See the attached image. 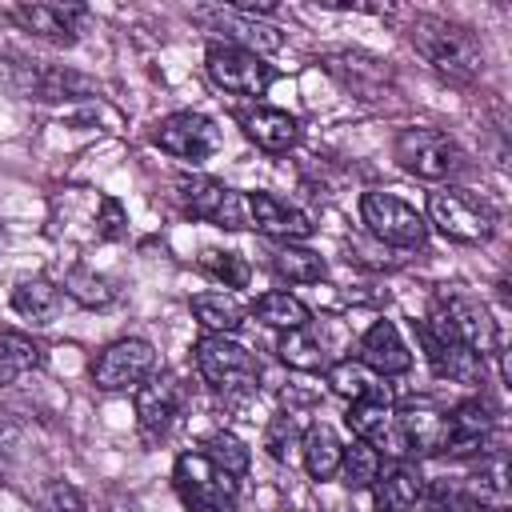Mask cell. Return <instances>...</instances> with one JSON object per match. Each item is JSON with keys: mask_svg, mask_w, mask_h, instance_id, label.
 I'll list each match as a JSON object with an SVG mask.
<instances>
[{"mask_svg": "<svg viewBox=\"0 0 512 512\" xmlns=\"http://www.w3.org/2000/svg\"><path fill=\"white\" fill-rule=\"evenodd\" d=\"M364 368H372L380 380L388 376H404L412 368V352L404 344V336L396 332L392 320H376L364 336H360V356H356Z\"/></svg>", "mask_w": 512, "mask_h": 512, "instance_id": "cell-22", "label": "cell"}, {"mask_svg": "<svg viewBox=\"0 0 512 512\" xmlns=\"http://www.w3.org/2000/svg\"><path fill=\"white\" fill-rule=\"evenodd\" d=\"M4 16L36 36V40H48V44H76L84 20H88V8L84 4H60V0H32V4H8Z\"/></svg>", "mask_w": 512, "mask_h": 512, "instance_id": "cell-14", "label": "cell"}, {"mask_svg": "<svg viewBox=\"0 0 512 512\" xmlns=\"http://www.w3.org/2000/svg\"><path fill=\"white\" fill-rule=\"evenodd\" d=\"M236 124H240V132H244L256 148H264V152H272V156L296 148V140H300V120H296L292 112H284V108H268V104L240 108V112H236Z\"/></svg>", "mask_w": 512, "mask_h": 512, "instance_id": "cell-20", "label": "cell"}, {"mask_svg": "<svg viewBox=\"0 0 512 512\" xmlns=\"http://www.w3.org/2000/svg\"><path fill=\"white\" fill-rule=\"evenodd\" d=\"M184 404V388L168 368H156L140 388H136V428L144 444H160L168 428L176 424Z\"/></svg>", "mask_w": 512, "mask_h": 512, "instance_id": "cell-15", "label": "cell"}, {"mask_svg": "<svg viewBox=\"0 0 512 512\" xmlns=\"http://www.w3.org/2000/svg\"><path fill=\"white\" fill-rule=\"evenodd\" d=\"M44 364V348L24 332H0V384H16Z\"/></svg>", "mask_w": 512, "mask_h": 512, "instance_id": "cell-32", "label": "cell"}, {"mask_svg": "<svg viewBox=\"0 0 512 512\" xmlns=\"http://www.w3.org/2000/svg\"><path fill=\"white\" fill-rule=\"evenodd\" d=\"M408 40L412 48L448 80L456 84H472L484 72V44L476 40L472 28L444 20V16H412L408 24Z\"/></svg>", "mask_w": 512, "mask_h": 512, "instance_id": "cell-1", "label": "cell"}, {"mask_svg": "<svg viewBox=\"0 0 512 512\" xmlns=\"http://www.w3.org/2000/svg\"><path fill=\"white\" fill-rule=\"evenodd\" d=\"M300 452H304V468H308L312 480H332L336 468H340L344 444H340V436L328 424H312L300 436Z\"/></svg>", "mask_w": 512, "mask_h": 512, "instance_id": "cell-30", "label": "cell"}, {"mask_svg": "<svg viewBox=\"0 0 512 512\" xmlns=\"http://www.w3.org/2000/svg\"><path fill=\"white\" fill-rule=\"evenodd\" d=\"M156 372V348L140 336H124V340H112L92 364H88V376L100 392H128V388H140L148 376Z\"/></svg>", "mask_w": 512, "mask_h": 512, "instance_id": "cell-11", "label": "cell"}, {"mask_svg": "<svg viewBox=\"0 0 512 512\" xmlns=\"http://www.w3.org/2000/svg\"><path fill=\"white\" fill-rule=\"evenodd\" d=\"M424 472L420 464L412 460H392V464H380L376 480H372V496H376V508L384 512H408L420 504L424 496Z\"/></svg>", "mask_w": 512, "mask_h": 512, "instance_id": "cell-24", "label": "cell"}, {"mask_svg": "<svg viewBox=\"0 0 512 512\" xmlns=\"http://www.w3.org/2000/svg\"><path fill=\"white\" fill-rule=\"evenodd\" d=\"M192 360H196L200 380L224 400H248L260 392L264 368H260L256 352L232 336H200L192 348Z\"/></svg>", "mask_w": 512, "mask_h": 512, "instance_id": "cell-2", "label": "cell"}, {"mask_svg": "<svg viewBox=\"0 0 512 512\" xmlns=\"http://www.w3.org/2000/svg\"><path fill=\"white\" fill-rule=\"evenodd\" d=\"M464 488H468L480 504H488L492 512H504V508H508V460H504V452L480 456V468L468 476Z\"/></svg>", "mask_w": 512, "mask_h": 512, "instance_id": "cell-31", "label": "cell"}, {"mask_svg": "<svg viewBox=\"0 0 512 512\" xmlns=\"http://www.w3.org/2000/svg\"><path fill=\"white\" fill-rule=\"evenodd\" d=\"M324 72H328L340 88H348L352 96H360V100H380V96L392 92L388 68H384L380 60L364 56V52H328V56H324Z\"/></svg>", "mask_w": 512, "mask_h": 512, "instance_id": "cell-18", "label": "cell"}, {"mask_svg": "<svg viewBox=\"0 0 512 512\" xmlns=\"http://www.w3.org/2000/svg\"><path fill=\"white\" fill-rule=\"evenodd\" d=\"M204 68H208V80L232 96H264L276 80V68L264 64V56L256 52H244L236 44H224V40H212L208 52H204Z\"/></svg>", "mask_w": 512, "mask_h": 512, "instance_id": "cell-9", "label": "cell"}, {"mask_svg": "<svg viewBox=\"0 0 512 512\" xmlns=\"http://www.w3.org/2000/svg\"><path fill=\"white\" fill-rule=\"evenodd\" d=\"M96 232H100L104 240L124 236V208H120L112 196H100V220H96Z\"/></svg>", "mask_w": 512, "mask_h": 512, "instance_id": "cell-41", "label": "cell"}, {"mask_svg": "<svg viewBox=\"0 0 512 512\" xmlns=\"http://www.w3.org/2000/svg\"><path fill=\"white\" fill-rule=\"evenodd\" d=\"M244 200H248V228L264 232V236L276 240V244H300V240H308L312 228H316L296 204H288V200H280V196H272V192H252V196H244Z\"/></svg>", "mask_w": 512, "mask_h": 512, "instance_id": "cell-17", "label": "cell"}, {"mask_svg": "<svg viewBox=\"0 0 512 512\" xmlns=\"http://www.w3.org/2000/svg\"><path fill=\"white\" fill-rule=\"evenodd\" d=\"M420 504H424V512H492V508L480 504L464 484H452V480H432V484H424Z\"/></svg>", "mask_w": 512, "mask_h": 512, "instance_id": "cell-37", "label": "cell"}, {"mask_svg": "<svg viewBox=\"0 0 512 512\" xmlns=\"http://www.w3.org/2000/svg\"><path fill=\"white\" fill-rule=\"evenodd\" d=\"M192 312L204 328V336H232L240 324H244V308L232 292H200L192 296Z\"/></svg>", "mask_w": 512, "mask_h": 512, "instance_id": "cell-28", "label": "cell"}, {"mask_svg": "<svg viewBox=\"0 0 512 512\" xmlns=\"http://www.w3.org/2000/svg\"><path fill=\"white\" fill-rule=\"evenodd\" d=\"M252 316H256L260 324H268V328H280V332L304 328V324L312 320L308 304H304L300 296H292V292H264V296H256V300H252Z\"/></svg>", "mask_w": 512, "mask_h": 512, "instance_id": "cell-33", "label": "cell"}, {"mask_svg": "<svg viewBox=\"0 0 512 512\" xmlns=\"http://www.w3.org/2000/svg\"><path fill=\"white\" fill-rule=\"evenodd\" d=\"M392 156L404 172L420 176V180H452L460 168H464V152L460 144L440 132V128H428V124H416V128H400L396 140H392Z\"/></svg>", "mask_w": 512, "mask_h": 512, "instance_id": "cell-4", "label": "cell"}, {"mask_svg": "<svg viewBox=\"0 0 512 512\" xmlns=\"http://www.w3.org/2000/svg\"><path fill=\"white\" fill-rule=\"evenodd\" d=\"M428 224H436L448 240H460V244H484L492 232H496V216L488 208V200H480L476 192L468 188H436L428 196Z\"/></svg>", "mask_w": 512, "mask_h": 512, "instance_id": "cell-5", "label": "cell"}, {"mask_svg": "<svg viewBox=\"0 0 512 512\" xmlns=\"http://www.w3.org/2000/svg\"><path fill=\"white\" fill-rule=\"evenodd\" d=\"M396 432L408 456H436L444 452V412L428 400H408L396 408Z\"/></svg>", "mask_w": 512, "mask_h": 512, "instance_id": "cell-21", "label": "cell"}, {"mask_svg": "<svg viewBox=\"0 0 512 512\" xmlns=\"http://www.w3.org/2000/svg\"><path fill=\"white\" fill-rule=\"evenodd\" d=\"M0 436H4V420H0Z\"/></svg>", "mask_w": 512, "mask_h": 512, "instance_id": "cell-42", "label": "cell"}, {"mask_svg": "<svg viewBox=\"0 0 512 512\" xmlns=\"http://www.w3.org/2000/svg\"><path fill=\"white\" fill-rule=\"evenodd\" d=\"M176 192H180L184 208L196 220L216 224L224 232L248 228V200L236 188H228L224 180H212V176H180L176 180Z\"/></svg>", "mask_w": 512, "mask_h": 512, "instance_id": "cell-12", "label": "cell"}, {"mask_svg": "<svg viewBox=\"0 0 512 512\" xmlns=\"http://www.w3.org/2000/svg\"><path fill=\"white\" fill-rule=\"evenodd\" d=\"M36 512H88V504L72 484L52 480V484H44V492L36 500Z\"/></svg>", "mask_w": 512, "mask_h": 512, "instance_id": "cell-40", "label": "cell"}, {"mask_svg": "<svg viewBox=\"0 0 512 512\" xmlns=\"http://www.w3.org/2000/svg\"><path fill=\"white\" fill-rule=\"evenodd\" d=\"M500 444V412L484 400H460L452 412H444V452L448 456H488L504 452Z\"/></svg>", "mask_w": 512, "mask_h": 512, "instance_id": "cell-8", "label": "cell"}, {"mask_svg": "<svg viewBox=\"0 0 512 512\" xmlns=\"http://www.w3.org/2000/svg\"><path fill=\"white\" fill-rule=\"evenodd\" d=\"M380 464H384V456H380L372 444L352 440V444H344V452H340V468H336V476H340L348 488H372Z\"/></svg>", "mask_w": 512, "mask_h": 512, "instance_id": "cell-36", "label": "cell"}, {"mask_svg": "<svg viewBox=\"0 0 512 512\" xmlns=\"http://www.w3.org/2000/svg\"><path fill=\"white\" fill-rule=\"evenodd\" d=\"M360 220L368 236H376L388 248H424L428 244V220L392 192H364L360 196Z\"/></svg>", "mask_w": 512, "mask_h": 512, "instance_id": "cell-7", "label": "cell"}, {"mask_svg": "<svg viewBox=\"0 0 512 512\" xmlns=\"http://www.w3.org/2000/svg\"><path fill=\"white\" fill-rule=\"evenodd\" d=\"M172 488L188 512H236V500H240V480L220 472L200 448L176 456Z\"/></svg>", "mask_w": 512, "mask_h": 512, "instance_id": "cell-3", "label": "cell"}, {"mask_svg": "<svg viewBox=\"0 0 512 512\" xmlns=\"http://www.w3.org/2000/svg\"><path fill=\"white\" fill-rule=\"evenodd\" d=\"M324 380H328V388H332L336 396H344L348 404H352V400H368V396H392V388H388L372 368H364L360 360H336V364L324 372Z\"/></svg>", "mask_w": 512, "mask_h": 512, "instance_id": "cell-29", "label": "cell"}, {"mask_svg": "<svg viewBox=\"0 0 512 512\" xmlns=\"http://www.w3.org/2000/svg\"><path fill=\"white\" fill-rule=\"evenodd\" d=\"M12 308L32 324H52L64 308V292L48 276H24L12 288Z\"/></svg>", "mask_w": 512, "mask_h": 512, "instance_id": "cell-26", "label": "cell"}, {"mask_svg": "<svg viewBox=\"0 0 512 512\" xmlns=\"http://www.w3.org/2000/svg\"><path fill=\"white\" fill-rule=\"evenodd\" d=\"M412 328H416V340H420V348H424L428 368H432L440 380L476 384V380L484 376V360H480L476 352H468L436 312H428L424 320H412Z\"/></svg>", "mask_w": 512, "mask_h": 512, "instance_id": "cell-10", "label": "cell"}, {"mask_svg": "<svg viewBox=\"0 0 512 512\" xmlns=\"http://www.w3.org/2000/svg\"><path fill=\"white\" fill-rule=\"evenodd\" d=\"M300 420H296V412H276L272 420H268V428H264V448H268V456L272 460H288L292 456V448H300Z\"/></svg>", "mask_w": 512, "mask_h": 512, "instance_id": "cell-39", "label": "cell"}, {"mask_svg": "<svg viewBox=\"0 0 512 512\" xmlns=\"http://www.w3.org/2000/svg\"><path fill=\"white\" fill-rule=\"evenodd\" d=\"M200 452L220 468V472H228V476H244L248 472V464H252V452H248V444L240 440V436H232V432H212V436H204L200 440Z\"/></svg>", "mask_w": 512, "mask_h": 512, "instance_id": "cell-35", "label": "cell"}, {"mask_svg": "<svg viewBox=\"0 0 512 512\" xmlns=\"http://www.w3.org/2000/svg\"><path fill=\"white\" fill-rule=\"evenodd\" d=\"M152 144L164 148V152L176 156V160L204 164L212 152H220L224 136H220L216 120H208L204 112H172V116H164V120L156 124Z\"/></svg>", "mask_w": 512, "mask_h": 512, "instance_id": "cell-13", "label": "cell"}, {"mask_svg": "<svg viewBox=\"0 0 512 512\" xmlns=\"http://www.w3.org/2000/svg\"><path fill=\"white\" fill-rule=\"evenodd\" d=\"M344 424L356 432V440L372 444L380 456L408 460L404 440H400V432H396V408H392V396H368V400H352V404H348Z\"/></svg>", "mask_w": 512, "mask_h": 512, "instance_id": "cell-16", "label": "cell"}, {"mask_svg": "<svg viewBox=\"0 0 512 512\" xmlns=\"http://www.w3.org/2000/svg\"><path fill=\"white\" fill-rule=\"evenodd\" d=\"M268 264H272V272H276L280 280H288V284H320L324 272H328L324 256L312 252V248H304V244H276V248L268 252Z\"/></svg>", "mask_w": 512, "mask_h": 512, "instance_id": "cell-27", "label": "cell"}, {"mask_svg": "<svg viewBox=\"0 0 512 512\" xmlns=\"http://www.w3.org/2000/svg\"><path fill=\"white\" fill-rule=\"evenodd\" d=\"M212 20L216 32H224V44H236L244 52H276L284 44L280 28L260 20V16H248V12H236V8H212V12H200Z\"/></svg>", "mask_w": 512, "mask_h": 512, "instance_id": "cell-23", "label": "cell"}, {"mask_svg": "<svg viewBox=\"0 0 512 512\" xmlns=\"http://www.w3.org/2000/svg\"><path fill=\"white\" fill-rule=\"evenodd\" d=\"M332 324H304V328H292L280 336L276 352L288 368L296 372H312V376H324L332 364H336V340L328 336Z\"/></svg>", "mask_w": 512, "mask_h": 512, "instance_id": "cell-19", "label": "cell"}, {"mask_svg": "<svg viewBox=\"0 0 512 512\" xmlns=\"http://www.w3.org/2000/svg\"><path fill=\"white\" fill-rule=\"evenodd\" d=\"M20 92L32 100H80V96H92L96 84L80 72H68V68H24V84Z\"/></svg>", "mask_w": 512, "mask_h": 512, "instance_id": "cell-25", "label": "cell"}, {"mask_svg": "<svg viewBox=\"0 0 512 512\" xmlns=\"http://www.w3.org/2000/svg\"><path fill=\"white\" fill-rule=\"evenodd\" d=\"M64 296H72V300L84 304V308H108V304L120 296V288H116L108 276H100V272L76 264V268H68V276H64Z\"/></svg>", "mask_w": 512, "mask_h": 512, "instance_id": "cell-34", "label": "cell"}, {"mask_svg": "<svg viewBox=\"0 0 512 512\" xmlns=\"http://www.w3.org/2000/svg\"><path fill=\"white\" fill-rule=\"evenodd\" d=\"M200 268L212 280H220L224 288H248V280H252L248 260L240 252H228V248H204L200 252Z\"/></svg>", "mask_w": 512, "mask_h": 512, "instance_id": "cell-38", "label": "cell"}, {"mask_svg": "<svg viewBox=\"0 0 512 512\" xmlns=\"http://www.w3.org/2000/svg\"><path fill=\"white\" fill-rule=\"evenodd\" d=\"M448 328H452V336L468 348V352H476L480 360L484 356H500L504 352V340H500V324L492 320V308L480 300V296H472V292H460V288H448V292H440L436 296V308H432Z\"/></svg>", "mask_w": 512, "mask_h": 512, "instance_id": "cell-6", "label": "cell"}]
</instances>
